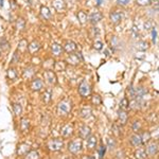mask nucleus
<instances>
[{"label": "nucleus", "instance_id": "1", "mask_svg": "<svg viewBox=\"0 0 159 159\" xmlns=\"http://www.w3.org/2000/svg\"><path fill=\"white\" fill-rule=\"evenodd\" d=\"M57 110H58V114L60 115H67L69 111L71 110V102H69L68 100H64L61 101L60 104H58V107H57Z\"/></svg>", "mask_w": 159, "mask_h": 159}, {"label": "nucleus", "instance_id": "2", "mask_svg": "<svg viewBox=\"0 0 159 159\" xmlns=\"http://www.w3.org/2000/svg\"><path fill=\"white\" fill-rule=\"evenodd\" d=\"M82 141L81 140H74L71 141L68 144V150L73 154H78L79 152H81L82 150Z\"/></svg>", "mask_w": 159, "mask_h": 159}, {"label": "nucleus", "instance_id": "3", "mask_svg": "<svg viewBox=\"0 0 159 159\" xmlns=\"http://www.w3.org/2000/svg\"><path fill=\"white\" fill-rule=\"evenodd\" d=\"M79 92H80V94H81L82 97H84V98L88 97L89 94H90V92H91L90 85H89L88 83H86V82H83V83H82L81 85H80V87H79Z\"/></svg>", "mask_w": 159, "mask_h": 159}, {"label": "nucleus", "instance_id": "4", "mask_svg": "<svg viewBox=\"0 0 159 159\" xmlns=\"http://www.w3.org/2000/svg\"><path fill=\"white\" fill-rule=\"evenodd\" d=\"M64 143L63 141L60 140V139H53L51 140L49 142V144H48V148H50L51 151H53V152H56V151H60L61 148H63Z\"/></svg>", "mask_w": 159, "mask_h": 159}, {"label": "nucleus", "instance_id": "5", "mask_svg": "<svg viewBox=\"0 0 159 159\" xmlns=\"http://www.w3.org/2000/svg\"><path fill=\"white\" fill-rule=\"evenodd\" d=\"M90 134H91V129H90V127H88L87 125H84V126L80 127L79 135L81 138H83V139H87V138L90 136Z\"/></svg>", "mask_w": 159, "mask_h": 159}, {"label": "nucleus", "instance_id": "6", "mask_svg": "<svg viewBox=\"0 0 159 159\" xmlns=\"http://www.w3.org/2000/svg\"><path fill=\"white\" fill-rule=\"evenodd\" d=\"M73 133V126L71 124H66L65 126L61 127V134L63 137H70L71 135H72Z\"/></svg>", "mask_w": 159, "mask_h": 159}, {"label": "nucleus", "instance_id": "7", "mask_svg": "<svg viewBox=\"0 0 159 159\" xmlns=\"http://www.w3.org/2000/svg\"><path fill=\"white\" fill-rule=\"evenodd\" d=\"M103 18V15H102L101 12H92L90 15H89V20H90L91 24H98L100 20H102Z\"/></svg>", "mask_w": 159, "mask_h": 159}, {"label": "nucleus", "instance_id": "8", "mask_svg": "<svg viewBox=\"0 0 159 159\" xmlns=\"http://www.w3.org/2000/svg\"><path fill=\"white\" fill-rule=\"evenodd\" d=\"M28 152H30V145L27 144V143H21V144L18 145V148H17V154L19 156H25Z\"/></svg>", "mask_w": 159, "mask_h": 159}, {"label": "nucleus", "instance_id": "9", "mask_svg": "<svg viewBox=\"0 0 159 159\" xmlns=\"http://www.w3.org/2000/svg\"><path fill=\"white\" fill-rule=\"evenodd\" d=\"M110 20H111V22L114 25H118L120 21L122 20V14L121 13H119V12H112V13H110Z\"/></svg>", "mask_w": 159, "mask_h": 159}, {"label": "nucleus", "instance_id": "10", "mask_svg": "<svg viewBox=\"0 0 159 159\" xmlns=\"http://www.w3.org/2000/svg\"><path fill=\"white\" fill-rule=\"evenodd\" d=\"M31 88L34 91H39L43 88V82L40 79H34L31 83Z\"/></svg>", "mask_w": 159, "mask_h": 159}, {"label": "nucleus", "instance_id": "11", "mask_svg": "<svg viewBox=\"0 0 159 159\" xmlns=\"http://www.w3.org/2000/svg\"><path fill=\"white\" fill-rule=\"evenodd\" d=\"M83 61V57H82L81 53H76V54H72L70 55V57L68 58V61L72 65H78L80 61Z\"/></svg>", "mask_w": 159, "mask_h": 159}, {"label": "nucleus", "instance_id": "12", "mask_svg": "<svg viewBox=\"0 0 159 159\" xmlns=\"http://www.w3.org/2000/svg\"><path fill=\"white\" fill-rule=\"evenodd\" d=\"M97 143H98V138L96 136H89L88 140H87V148L89 150H93L97 147Z\"/></svg>", "mask_w": 159, "mask_h": 159}, {"label": "nucleus", "instance_id": "13", "mask_svg": "<svg viewBox=\"0 0 159 159\" xmlns=\"http://www.w3.org/2000/svg\"><path fill=\"white\" fill-rule=\"evenodd\" d=\"M45 76H46V79H47V81L49 84H55L56 83V75L53 71H51V70L46 71Z\"/></svg>", "mask_w": 159, "mask_h": 159}, {"label": "nucleus", "instance_id": "14", "mask_svg": "<svg viewBox=\"0 0 159 159\" xmlns=\"http://www.w3.org/2000/svg\"><path fill=\"white\" fill-rule=\"evenodd\" d=\"M76 50V43L73 42H67L65 43V51L67 53H72Z\"/></svg>", "mask_w": 159, "mask_h": 159}, {"label": "nucleus", "instance_id": "15", "mask_svg": "<svg viewBox=\"0 0 159 159\" xmlns=\"http://www.w3.org/2000/svg\"><path fill=\"white\" fill-rule=\"evenodd\" d=\"M147 151H148V155H151V156L155 155V154H157V152H158V144H157V143H155V142L151 143V144L148 147Z\"/></svg>", "mask_w": 159, "mask_h": 159}, {"label": "nucleus", "instance_id": "16", "mask_svg": "<svg viewBox=\"0 0 159 159\" xmlns=\"http://www.w3.org/2000/svg\"><path fill=\"white\" fill-rule=\"evenodd\" d=\"M39 48H40V45H39V43L36 42V40L32 42L29 46H28V49H29L30 53H32V54H33V53L36 52V51L39 50Z\"/></svg>", "mask_w": 159, "mask_h": 159}, {"label": "nucleus", "instance_id": "17", "mask_svg": "<svg viewBox=\"0 0 159 159\" xmlns=\"http://www.w3.org/2000/svg\"><path fill=\"white\" fill-rule=\"evenodd\" d=\"M130 142H132V144L134 145V147H140V145L142 144V140H141L140 135L132 136V138H130Z\"/></svg>", "mask_w": 159, "mask_h": 159}, {"label": "nucleus", "instance_id": "18", "mask_svg": "<svg viewBox=\"0 0 159 159\" xmlns=\"http://www.w3.org/2000/svg\"><path fill=\"white\" fill-rule=\"evenodd\" d=\"M30 127V121L27 119V118H22L21 121H20V129L22 132H27Z\"/></svg>", "mask_w": 159, "mask_h": 159}, {"label": "nucleus", "instance_id": "19", "mask_svg": "<svg viewBox=\"0 0 159 159\" xmlns=\"http://www.w3.org/2000/svg\"><path fill=\"white\" fill-rule=\"evenodd\" d=\"M53 6L57 11H61V10H64L66 7V3L64 0H54L53 1Z\"/></svg>", "mask_w": 159, "mask_h": 159}, {"label": "nucleus", "instance_id": "20", "mask_svg": "<svg viewBox=\"0 0 159 159\" xmlns=\"http://www.w3.org/2000/svg\"><path fill=\"white\" fill-rule=\"evenodd\" d=\"M51 49H52V53L56 56L60 55L61 53L63 52V48H61V46L58 45V43H52Z\"/></svg>", "mask_w": 159, "mask_h": 159}, {"label": "nucleus", "instance_id": "21", "mask_svg": "<svg viewBox=\"0 0 159 159\" xmlns=\"http://www.w3.org/2000/svg\"><path fill=\"white\" fill-rule=\"evenodd\" d=\"M51 99H52V93H51V89H48V90H46L43 92V102H45L46 104L50 103L51 102Z\"/></svg>", "mask_w": 159, "mask_h": 159}, {"label": "nucleus", "instance_id": "22", "mask_svg": "<svg viewBox=\"0 0 159 159\" xmlns=\"http://www.w3.org/2000/svg\"><path fill=\"white\" fill-rule=\"evenodd\" d=\"M135 157L137 159H144L147 157V151L144 148H139L135 152Z\"/></svg>", "mask_w": 159, "mask_h": 159}, {"label": "nucleus", "instance_id": "23", "mask_svg": "<svg viewBox=\"0 0 159 159\" xmlns=\"http://www.w3.org/2000/svg\"><path fill=\"white\" fill-rule=\"evenodd\" d=\"M25 156V159H39V153L37 151H30Z\"/></svg>", "mask_w": 159, "mask_h": 159}, {"label": "nucleus", "instance_id": "24", "mask_svg": "<svg viewBox=\"0 0 159 159\" xmlns=\"http://www.w3.org/2000/svg\"><path fill=\"white\" fill-rule=\"evenodd\" d=\"M40 13H42L43 17L45 19H49L51 17V12L47 7H40Z\"/></svg>", "mask_w": 159, "mask_h": 159}, {"label": "nucleus", "instance_id": "25", "mask_svg": "<svg viewBox=\"0 0 159 159\" xmlns=\"http://www.w3.org/2000/svg\"><path fill=\"white\" fill-rule=\"evenodd\" d=\"M119 120H120V122H121L122 124H125V123H126V121H127V114H126V111H125V110L120 109Z\"/></svg>", "mask_w": 159, "mask_h": 159}, {"label": "nucleus", "instance_id": "26", "mask_svg": "<svg viewBox=\"0 0 159 159\" xmlns=\"http://www.w3.org/2000/svg\"><path fill=\"white\" fill-rule=\"evenodd\" d=\"M129 100H127L126 98L122 99V101L120 102V109L125 110V111H126V110L129 109Z\"/></svg>", "mask_w": 159, "mask_h": 159}, {"label": "nucleus", "instance_id": "27", "mask_svg": "<svg viewBox=\"0 0 159 159\" xmlns=\"http://www.w3.org/2000/svg\"><path fill=\"white\" fill-rule=\"evenodd\" d=\"M13 110H14V114L16 116H19L22 112V107L19 103H14L13 104Z\"/></svg>", "mask_w": 159, "mask_h": 159}, {"label": "nucleus", "instance_id": "28", "mask_svg": "<svg viewBox=\"0 0 159 159\" xmlns=\"http://www.w3.org/2000/svg\"><path fill=\"white\" fill-rule=\"evenodd\" d=\"M136 48H137L139 51H145L148 49V43L147 42H143V40H141V42H138L137 45H136Z\"/></svg>", "mask_w": 159, "mask_h": 159}, {"label": "nucleus", "instance_id": "29", "mask_svg": "<svg viewBox=\"0 0 159 159\" xmlns=\"http://www.w3.org/2000/svg\"><path fill=\"white\" fill-rule=\"evenodd\" d=\"M78 18H79V20H80V22H81L82 25H84V24L86 22V20H87V15H86V13H85V12H83V11L79 12Z\"/></svg>", "mask_w": 159, "mask_h": 159}, {"label": "nucleus", "instance_id": "30", "mask_svg": "<svg viewBox=\"0 0 159 159\" xmlns=\"http://www.w3.org/2000/svg\"><path fill=\"white\" fill-rule=\"evenodd\" d=\"M34 74V69H33L32 67H29V68H27V69H25V71H24V76L25 79H30L31 76Z\"/></svg>", "mask_w": 159, "mask_h": 159}, {"label": "nucleus", "instance_id": "31", "mask_svg": "<svg viewBox=\"0 0 159 159\" xmlns=\"http://www.w3.org/2000/svg\"><path fill=\"white\" fill-rule=\"evenodd\" d=\"M0 48L3 51H7L10 48V45L6 38H1V39H0Z\"/></svg>", "mask_w": 159, "mask_h": 159}, {"label": "nucleus", "instance_id": "32", "mask_svg": "<svg viewBox=\"0 0 159 159\" xmlns=\"http://www.w3.org/2000/svg\"><path fill=\"white\" fill-rule=\"evenodd\" d=\"M91 115V109L89 108H87V107H85V108H83V109H81V116L83 117V118H88L89 116Z\"/></svg>", "mask_w": 159, "mask_h": 159}, {"label": "nucleus", "instance_id": "33", "mask_svg": "<svg viewBox=\"0 0 159 159\" xmlns=\"http://www.w3.org/2000/svg\"><path fill=\"white\" fill-rule=\"evenodd\" d=\"M140 137H141V140H142V144H143V143H147L148 141L151 139V134L148 132H145V133H143L142 135H140Z\"/></svg>", "mask_w": 159, "mask_h": 159}, {"label": "nucleus", "instance_id": "34", "mask_svg": "<svg viewBox=\"0 0 159 159\" xmlns=\"http://www.w3.org/2000/svg\"><path fill=\"white\" fill-rule=\"evenodd\" d=\"M7 76H9V79H11V80H14V79H16V76H17V73H16V71H15V69H9L7 70Z\"/></svg>", "mask_w": 159, "mask_h": 159}, {"label": "nucleus", "instance_id": "35", "mask_svg": "<svg viewBox=\"0 0 159 159\" xmlns=\"http://www.w3.org/2000/svg\"><path fill=\"white\" fill-rule=\"evenodd\" d=\"M25 20L22 19V18H18L17 19V29L18 30H22V29H25Z\"/></svg>", "mask_w": 159, "mask_h": 159}, {"label": "nucleus", "instance_id": "36", "mask_svg": "<svg viewBox=\"0 0 159 159\" xmlns=\"http://www.w3.org/2000/svg\"><path fill=\"white\" fill-rule=\"evenodd\" d=\"M136 2H137V4L142 6V7L150 6V4L152 3V1H151V0H136Z\"/></svg>", "mask_w": 159, "mask_h": 159}, {"label": "nucleus", "instance_id": "37", "mask_svg": "<svg viewBox=\"0 0 159 159\" xmlns=\"http://www.w3.org/2000/svg\"><path fill=\"white\" fill-rule=\"evenodd\" d=\"M105 152H106V147H104V145L100 147V148H99V156H100V159H103L104 155H105Z\"/></svg>", "mask_w": 159, "mask_h": 159}, {"label": "nucleus", "instance_id": "38", "mask_svg": "<svg viewBox=\"0 0 159 159\" xmlns=\"http://www.w3.org/2000/svg\"><path fill=\"white\" fill-rule=\"evenodd\" d=\"M92 103L96 104V105L101 104V98H100V96H98V94H96V96L92 97Z\"/></svg>", "mask_w": 159, "mask_h": 159}, {"label": "nucleus", "instance_id": "39", "mask_svg": "<svg viewBox=\"0 0 159 159\" xmlns=\"http://www.w3.org/2000/svg\"><path fill=\"white\" fill-rule=\"evenodd\" d=\"M107 144H108V148H111V150L116 147V142H115V140L111 139V138H108V139H107Z\"/></svg>", "mask_w": 159, "mask_h": 159}, {"label": "nucleus", "instance_id": "40", "mask_svg": "<svg viewBox=\"0 0 159 159\" xmlns=\"http://www.w3.org/2000/svg\"><path fill=\"white\" fill-rule=\"evenodd\" d=\"M152 36H153V38H152L153 43H155V45H156V43H157V31L154 29V28L152 29Z\"/></svg>", "mask_w": 159, "mask_h": 159}, {"label": "nucleus", "instance_id": "41", "mask_svg": "<svg viewBox=\"0 0 159 159\" xmlns=\"http://www.w3.org/2000/svg\"><path fill=\"white\" fill-rule=\"evenodd\" d=\"M127 91H129V94L130 98L134 99L135 98V88H133V86L130 85V86H129V89H127Z\"/></svg>", "mask_w": 159, "mask_h": 159}, {"label": "nucleus", "instance_id": "42", "mask_svg": "<svg viewBox=\"0 0 159 159\" xmlns=\"http://www.w3.org/2000/svg\"><path fill=\"white\" fill-rule=\"evenodd\" d=\"M93 47H94V49H97V50H101L102 48H103V43L101 42H96L93 45Z\"/></svg>", "mask_w": 159, "mask_h": 159}, {"label": "nucleus", "instance_id": "43", "mask_svg": "<svg viewBox=\"0 0 159 159\" xmlns=\"http://www.w3.org/2000/svg\"><path fill=\"white\" fill-rule=\"evenodd\" d=\"M130 0H117V3L120 6H127L129 3Z\"/></svg>", "mask_w": 159, "mask_h": 159}, {"label": "nucleus", "instance_id": "44", "mask_svg": "<svg viewBox=\"0 0 159 159\" xmlns=\"http://www.w3.org/2000/svg\"><path fill=\"white\" fill-rule=\"evenodd\" d=\"M133 129H134L135 132H138V130L140 129V123H139V121H135L134 122V125H133Z\"/></svg>", "mask_w": 159, "mask_h": 159}, {"label": "nucleus", "instance_id": "45", "mask_svg": "<svg viewBox=\"0 0 159 159\" xmlns=\"http://www.w3.org/2000/svg\"><path fill=\"white\" fill-rule=\"evenodd\" d=\"M152 22L151 21H148V22H145V25H144V28H145V30H151V29H153L152 27Z\"/></svg>", "mask_w": 159, "mask_h": 159}, {"label": "nucleus", "instance_id": "46", "mask_svg": "<svg viewBox=\"0 0 159 159\" xmlns=\"http://www.w3.org/2000/svg\"><path fill=\"white\" fill-rule=\"evenodd\" d=\"M16 61H19V58H17V53H15L14 54V58H13V63H16Z\"/></svg>", "mask_w": 159, "mask_h": 159}, {"label": "nucleus", "instance_id": "47", "mask_svg": "<svg viewBox=\"0 0 159 159\" xmlns=\"http://www.w3.org/2000/svg\"><path fill=\"white\" fill-rule=\"evenodd\" d=\"M102 3V0H98V2H97V6H101Z\"/></svg>", "mask_w": 159, "mask_h": 159}, {"label": "nucleus", "instance_id": "48", "mask_svg": "<svg viewBox=\"0 0 159 159\" xmlns=\"http://www.w3.org/2000/svg\"><path fill=\"white\" fill-rule=\"evenodd\" d=\"M86 159H96L94 157H92V156H88V157H87Z\"/></svg>", "mask_w": 159, "mask_h": 159}]
</instances>
